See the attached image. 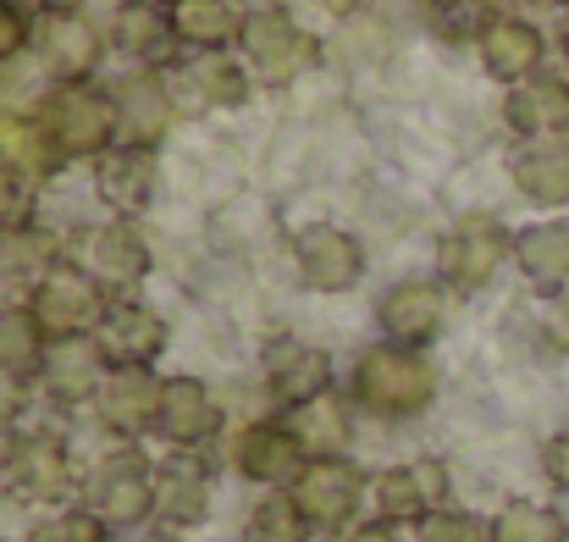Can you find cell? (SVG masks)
Here are the masks:
<instances>
[{"label": "cell", "instance_id": "8", "mask_svg": "<svg viewBox=\"0 0 569 542\" xmlns=\"http://www.w3.org/2000/svg\"><path fill=\"white\" fill-rule=\"evenodd\" d=\"M448 283L431 277H398L387 283L377 299V327L387 344H409V349H431L448 327Z\"/></svg>", "mask_w": 569, "mask_h": 542}, {"label": "cell", "instance_id": "27", "mask_svg": "<svg viewBox=\"0 0 569 542\" xmlns=\"http://www.w3.org/2000/svg\"><path fill=\"white\" fill-rule=\"evenodd\" d=\"M210 515V471L183 454V449H172V460H161L156 465V521H167V526H199Z\"/></svg>", "mask_w": 569, "mask_h": 542}, {"label": "cell", "instance_id": "32", "mask_svg": "<svg viewBox=\"0 0 569 542\" xmlns=\"http://www.w3.org/2000/svg\"><path fill=\"white\" fill-rule=\"evenodd\" d=\"M56 260H67V255L56 249V238H50L44 227L22 221V227L0 233V277H11V283H28V288H33Z\"/></svg>", "mask_w": 569, "mask_h": 542}, {"label": "cell", "instance_id": "31", "mask_svg": "<svg viewBox=\"0 0 569 542\" xmlns=\"http://www.w3.org/2000/svg\"><path fill=\"white\" fill-rule=\"evenodd\" d=\"M0 167H11V173H22V178H50L61 161H56V150H50V139H44V128H39V117H0Z\"/></svg>", "mask_w": 569, "mask_h": 542}, {"label": "cell", "instance_id": "38", "mask_svg": "<svg viewBox=\"0 0 569 542\" xmlns=\"http://www.w3.org/2000/svg\"><path fill=\"white\" fill-rule=\"evenodd\" d=\"M33 28H39V11L28 0H0V67L33 50Z\"/></svg>", "mask_w": 569, "mask_h": 542}, {"label": "cell", "instance_id": "17", "mask_svg": "<svg viewBox=\"0 0 569 542\" xmlns=\"http://www.w3.org/2000/svg\"><path fill=\"white\" fill-rule=\"evenodd\" d=\"M260 376H266V393L277 410H305L321 393H332V355L305 338H271Z\"/></svg>", "mask_w": 569, "mask_h": 542}, {"label": "cell", "instance_id": "36", "mask_svg": "<svg viewBox=\"0 0 569 542\" xmlns=\"http://www.w3.org/2000/svg\"><path fill=\"white\" fill-rule=\"evenodd\" d=\"M28 542H106V521L94 510H56L28 532Z\"/></svg>", "mask_w": 569, "mask_h": 542}, {"label": "cell", "instance_id": "24", "mask_svg": "<svg viewBox=\"0 0 569 542\" xmlns=\"http://www.w3.org/2000/svg\"><path fill=\"white\" fill-rule=\"evenodd\" d=\"M503 122L515 139H565L569 134V78L537 72L503 95Z\"/></svg>", "mask_w": 569, "mask_h": 542}, {"label": "cell", "instance_id": "41", "mask_svg": "<svg viewBox=\"0 0 569 542\" xmlns=\"http://www.w3.org/2000/svg\"><path fill=\"white\" fill-rule=\"evenodd\" d=\"M542 476H548L559 493H569V432H553V437L542 443Z\"/></svg>", "mask_w": 569, "mask_h": 542}, {"label": "cell", "instance_id": "30", "mask_svg": "<svg viewBox=\"0 0 569 542\" xmlns=\"http://www.w3.org/2000/svg\"><path fill=\"white\" fill-rule=\"evenodd\" d=\"M355 410H360L355 398L321 393L316 404L288 410V415H293V426H299V437H305L310 460H321V454H349V437H355Z\"/></svg>", "mask_w": 569, "mask_h": 542}, {"label": "cell", "instance_id": "47", "mask_svg": "<svg viewBox=\"0 0 569 542\" xmlns=\"http://www.w3.org/2000/svg\"><path fill=\"white\" fill-rule=\"evenodd\" d=\"M515 6H526V11H569V0H515Z\"/></svg>", "mask_w": 569, "mask_h": 542}, {"label": "cell", "instance_id": "2", "mask_svg": "<svg viewBox=\"0 0 569 542\" xmlns=\"http://www.w3.org/2000/svg\"><path fill=\"white\" fill-rule=\"evenodd\" d=\"M33 117H39V128H44L61 167L100 161L117 145V100H111V83H100V78L50 83Z\"/></svg>", "mask_w": 569, "mask_h": 542}, {"label": "cell", "instance_id": "26", "mask_svg": "<svg viewBox=\"0 0 569 542\" xmlns=\"http://www.w3.org/2000/svg\"><path fill=\"white\" fill-rule=\"evenodd\" d=\"M515 266L537 294H565L569 288V221L542 216L515 233Z\"/></svg>", "mask_w": 569, "mask_h": 542}, {"label": "cell", "instance_id": "37", "mask_svg": "<svg viewBox=\"0 0 569 542\" xmlns=\"http://www.w3.org/2000/svg\"><path fill=\"white\" fill-rule=\"evenodd\" d=\"M409 542H487V526L476 521V515H465V510H431V515H420L415 521V532Z\"/></svg>", "mask_w": 569, "mask_h": 542}, {"label": "cell", "instance_id": "42", "mask_svg": "<svg viewBox=\"0 0 569 542\" xmlns=\"http://www.w3.org/2000/svg\"><path fill=\"white\" fill-rule=\"evenodd\" d=\"M338 542H403L392 532V521H355L349 532H338Z\"/></svg>", "mask_w": 569, "mask_h": 542}, {"label": "cell", "instance_id": "11", "mask_svg": "<svg viewBox=\"0 0 569 542\" xmlns=\"http://www.w3.org/2000/svg\"><path fill=\"white\" fill-rule=\"evenodd\" d=\"M232 460H238V476L254 487H293L299 471L310 465V449H305L293 415H260L238 432Z\"/></svg>", "mask_w": 569, "mask_h": 542}, {"label": "cell", "instance_id": "46", "mask_svg": "<svg viewBox=\"0 0 569 542\" xmlns=\"http://www.w3.org/2000/svg\"><path fill=\"white\" fill-rule=\"evenodd\" d=\"M553 50L565 56V67H569V11H559V28H553Z\"/></svg>", "mask_w": 569, "mask_h": 542}, {"label": "cell", "instance_id": "45", "mask_svg": "<svg viewBox=\"0 0 569 542\" xmlns=\"http://www.w3.org/2000/svg\"><path fill=\"white\" fill-rule=\"evenodd\" d=\"M39 17H50V11H83V0H28Z\"/></svg>", "mask_w": 569, "mask_h": 542}, {"label": "cell", "instance_id": "50", "mask_svg": "<svg viewBox=\"0 0 569 542\" xmlns=\"http://www.w3.org/2000/svg\"><path fill=\"white\" fill-rule=\"evenodd\" d=\"M0 493H6V476H0Z\"/></svg>", "mask_w": 569, "mask_h": 542}, {"label": "cell", "instance_id": "43", "mask_svg": "<svg viewBox=\"0 0 569 542\" xmlns=\"http://www.w3.org/2000/svg\"><path fill=\"white\" fill-rule=\"evenodd\" d=\"M553 338L569 349V288L565 294H553Z\"/></svg>", "mask_w": 569, "mask_h": 542}, {"label": "cell", "instance_id": "15", "mask_svg": "<svg viewBox=\"0 0 569 542\" xmlns=\"http://www.w3.org/2000/svg\"><path fill=\"white\" fill-rule=\"evenodd\" d=\"M448 465L442 460H409V465H387L371 476V504H377V521L392 526H415L420 515L431 510H448Z\"/></svg>", "mask_w": 569, "mask_h": 542}, {"label": "cell", "instance_id": "4", "mask_svg": "<svg viewBox=\"0 0 569 542\" xmlns=\"http://www.w3.org/2000/svg\"><path fill=\"white\" fill-rule=\"evenodd\" d=\"M509 260L515 233L492 210H470L437 238V277L448 283V294H481Z\"/></svg>", "mask_w": 569, "mask_h": 542}, {"label": "cell", "instance_id": "39", "mask_svg": "<svg viewBox=\"0 0 569 542\" xmlns=\"http://www.w3.org/2000/svg\"><path fill=\"white\" fill-rule=\"evenodd\" d=\"M28 382H33L28 371H17V365L0 361V437H11V432L22 426L28 398H33V387H28Z\"/></svg>", "mask_w": 569, "mask_h": 542}, {"label": "cell", "instance_id": "10", "mask_svg": "<svg viewBox=\"0 0 569 542\" xmlns=\"http://www.w3.org/2000/svg\"><path fill=\"white\" fill-rule=\"evenodd\" d=\"M288 493L299 499V510L310 515L316 532H349L366 504V476L349 454H321L299 471V482Z\"/></svg>", "mask_w": 569, "mask_h": 542}, {"label": "cell", "instance_id": "48", "mask_svg": "<svg viewBox=\"0 0 569 542\" xmlns=\"http://www.w3.org/2000/svg\"><path fill=\"white\" fill-rule=\"evenodd\" d=\"M426 11H437V6H465V0H420Z\"/></svg>", "mask_w": 569, "mask_h": 542}, {"label": "cell", "instance_id": "5", "mask_svg": "<svg viewBox=\"0 0 569 542\" xmlns=\"http://www.w3.org/2000/svg\"><path fill=\"white\" fill-rule=\"evenodd\" d=\"M111 294L89 277L83 260H56L33 288H28V311L44 327V338H89L106 316Z\"/></svg>", "mask_w": 569, "mask_h": 542}, {"label": "cell", "instance_id": "49", "mask_svg": "<svg viewBox=\"0 0 569 542\" xmlns=\"http://www.w3.org/2000/svg\"><path fill=\"white\" fill-rule=\"evenodd\" d=\"M156 542H178V538H156Z\"/></svg>", "mask_w": 569, "mask_h": 542}, {"label": "cell", "instance_id": "19", "mask_svg": "<svg viewBox=\"0 0 569 542\" xmlns=\"http://www.w3.org/2000/svg\"><path fill=\"white\" fill-rule=\"evenodd\" d=\"M106 376H111V361H106V349L94 344V333H89V338H50L44 361L33 371V382L44 387V398L61 404V410L94 404V393L106 387Z\"/></svg>", "mask_w": 569, "mask_h": 542}, {"label": "cell", "instance_id": "13", "mask_svg": "<svg viewBox=\"0 0 569 542\" xmlns=\"http://www.w3.org/2000/svg\"><path fill=\"white\" fill-rule=\"evenodd\" d=\"M33 50H39V61H44V72L56 83H72V78H94L100 72V61L111 50V33L94 17H83V11H50L33 28Z\"/></svg>", "mask_w": 569, "mask_h": 542}, {"label": "cell", "instance_id": "35", "mask_svg": "<svg viewBox=\"0 0 569 542\" xmlns=\"http://www.w3.org/2000/svg\"><path fill=\"white\" fill-rule=\"evenodd\" d=\"M44 349H50V338H44V327L33 322V311H28V305H6V311H0V361L33 376L39 361H44Z\"/></svg>", "mask_w": 569, "mask_h": 542}, {"label": "cell", "instance_id": "23", "mask_svg": "<svg viewBox=\"0 0 569 542\" xmlns=\"http://www.w3.org/2000/svg\"><path fill=\"white\" fill-rule=\"evenodd\" d=\"M156 183H161V167H156V150H139V145H111L100 161H94V194L111 216H144L150 199H156Z\"/></svg>", "mask_w": 569, "mask_h": 542}, {"label": "cell", "instance_id": "18", "mask_svg": "<svg viewBox=\"0 0 569 542\" xmlns=\"http://www.w3.org/2000/svg\"><path fill=\"white\" fill-rule=\"evenodd\" d=\"M167 449H204L216 432H221V404L210 393V382L199 376H161V404H156V426H150Z\"/></svg>", "mask_w": 569, "mask_h": 542}, {"label": "cell", "instance_id": "51", "mask_svg": "<svg viewBox=\"0 0 569 542\" xmlns=\"http://www.w3.org/2000/svg\"><path fill=\"white\" fill-rule=\"evenodd\" d=\"M106 542H122V538H106Z\"/></svg>", "mask_w": 569, "mask_h": 542}, {"label": "cell", "instance_id": "44", "mask_svg": "<svg viewBox=\"0 0 569 542\" xmlns=\"http://www.w3.org/2000/svg\"><path fill=\"white\" fill-rule=\"evenodd\" d=\"M327 17H360V11H371V0H316Z\"/></svg>", "mask_w": 569, "mask_h": 542}, {"label": "cell", "instance_id": "28", "mask_svg": "<svg viewBox=\"0 0 569 542\" xmlns=\"http://www.w3.org/2000/svg\"><path fill=\"white\" fill-rule=\"evenodd\" d=\"M167 6H172V28H178L183 56L238 50L243 22H249V6L243 0H167Z\"/></svg>", "mask_w": 569, "mask_h": 542}, {"label": "cell", "instance_id": "1", "mask_svg": "<svg viewBox=\"0 0 569 542\" xmlns=\"http://www.w3.org/2000/svg\"><path fill=\"white\" fill-rule=\"evenodd\" d=\"M349 398L366 415H377V421H415L437 398V365L426 361V349H409V344H387L381 338V344L355 355Z\"/></svg>", "mask_w": 569, "mask_h": 542}, {"label": "cell", "instance_id": "34", "mask_svg": "<svg viewBox=\"0 0 569 542\" xmlns=\"http://www.w3.org/2000/svg\"><path fill=\"white\" fill-rule=\"evenodd\" d=\"M569 526L553 504H531V499H515L503 504L492 521H487V542H565Z\"/></svg>", "mask_w": 569, "mask_h": 542}, {"label": "cell", "instance_id": "3", "mask_svg": "<svg viewBox=\"0 0 569 542\" xmlns=\"http://www.w3.org/2000/svg\"><path fill=\"white\" fill-rule=\"evenodd\" d=\"M238 56L249 61L254 83L288 89V83H299V78H310V72L321 67V39H316L288 6H249Z\"/></svg>", "mask_w": 569, "mask_h": 542}, {"label": "cell", "instance_id": "33", "mask_svg": "<svg viewBox=\"0 0 569 542\" xmlns=\"http://www.w3.org/2000/svg\"><path fill=\"white\" fill-rule=\"evenodd\" d=\"M310 532L316 526L288 487H266V499L243 521V542H310Z\"/></svg>", "mask_w": 569, "mask_h": 542}, {"label": "cell", "instance_id": "20", "mask_svg": "<svg viewBox=\"0 0 569 542\" xmlns=\"http://www.w3.org/2000/svg\"><path fill=\"white\" fill-rule=\"evenodd\" d=\"M167 338H172L167 333V316L156 305L133 299V294L111 299L106 316H100V327H94V344L106 349L111 365H156L167 355Z\"/></svg>", "mask_w": 569, "mask_h": 542}, {"label": "cell", "instance_id": "6", "mask_svg": "<svg viewBox=\"0 0 569 542\" xmlns=\"http://www.w3.org/2000/svg\"><path fill=\"white\" fill-rule=\"evenodd\" d=\"M0 476L17 499L28 504H61L72 493V449L61 432L50 426H17L6 437V460H0Z\"/></svg>", "mask_w": 569, "mask_h": 542}, {"label": "cell", "instance_id": "7", "mask_svg": "<svg viewBox=\"0 0 569 542\" xmlns=\"http://www.w3.org/2000/svg\"><path fill=\"white\" fill-rule=\"evenodd\" d=\"M288 249H293V272L310 294H355L366 283V244L338 221H305Z\"/></svg>", "mask_w": 569, "mask_h": 542}, {"label": "cell", "instance_id": "9", "mask_svg": "<svg viewBox=\"0 0 569 542\" xmlns=\"http://www.w3.org/2000/svg\"><path fill=\"white\" fill-rule=\"evenodd\" d=\"M111 100H117V145L156 150L178 122V95L161 67H128L111 83Z\"/></svg>", "mask_w": 569, "mask_h": 542}, {"label": "cell", "instance_id": "21", "mask_svg": "<svg viewBox=\"0 0 569 542\" xmlns=\"http://www.w3.org/2000/svg\"><path fill=\"white\" fill-rule=\"evenodd\" d=\"M156 404H161V376L156 365H111L106 387L94 393V421L111 437H144L156 426Z\"/></svg>", "mask_w": 569, "mask_h": 542}, {"label": "cell", "instance_id": "22", "mask_svg": "<svg viewBox=\"0 0 569 542\" xmlns=\"http://www.w3.org/2000/svg\"><path fill=\"white\" fill-rule=\"evenodd\" d=\"M106 33H111V50L128 56L133 67H167L183 50L167 0H117Z\"/></svg>", "mask_w": 569, "mask_h": 542}, {"label": "cell", "instance_id": "40", "mask_svg": "<svg viewBox=\"0 0 569 542\" xmlns=\"http://www.w3.org/2000/svg\"><path fill=\"white\" fill-rule=\"evenodd\" d=\"M28 210H33V194H28V178H22V173H11V167H0V233H11V227L33 221Z\"/></svg>", "mask_w": 569, "mask_h": 542}, {"label": "cell", "instance_id": "29", "mask_svg": "<svg viewBox=\"0 0 569 542\" xmlns=\"http://www.w3.org/2000/svg\"><path fill=\"white\" fill-rule=\"evenodd\" d=\"M183 78H189L193 106H204V111H238L254 95V72H249V61L238 50L183 56Z\"/></svg>", "mask_w": 569, "mask_h": 542}, {"label": "cell", "instance_id": "25", "mask_svg": "<svg viewBox=\"0 0 569 542\" xmlns=\"http://www.w3.org/2000/svg\"><path fill=\"white\" fill-rule=\"evenodd\" d=\"M509 183L520 199L542 210L569 205V134L565 139H520L509 150Z\"/></svg>", "mask_w": 569, "mask_h": 542}, {"label": "cell", "instance_id": "12", "mask_svg": "<svg viewBox=\"0 0 569 542\" xmlns=\"http://www.w3.org/2000/svg\"><path fill=\"white\" fill-rule=\"evenodd\" d=\"M89 510L111 526V532H128V526H144L156 515V465L133 449H117L94 482H89Z\"/></svg>", "mask_w": 569, "mask_h": 542}, {"label": "cell", "instance_id": "16", "mask_svg": "<svg viewBox=\"0 0 569 542\" xmlns=\"http://www.w3.org/2000/svg\"><path fill=\"white\" fill-rule=\"evenodd\" d=\"M83 266H89V277H94L111 299H122V294H133V288L150 277L156 255H150V238H144L128 216H111V221L89 227V238H83Z\"/></svg>", "mask_w": 569, "mask_h": 542}, {"label": "cell", "instance_id": "14", "mask_svg": "<svg viewBox=\"0 0 569 542\" xmlns=\"http://www.w3.org/2000/svg\"><path fill=\"white\" fill-rule=\"evenodd\" d=\"M548 50H553V39H548L526 11H498V17L481 28V39H476L481 72L498 78L503 89H515V83L548 72Z\"/></svg>", "mask_w": 569, "mask_h": 542}]
</instances>
